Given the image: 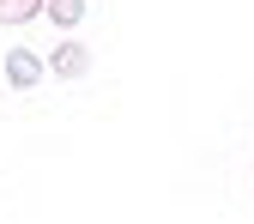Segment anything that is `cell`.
Segmentation results:
<instances>
[{
    "mask_svg": "<svg viewBox=\"0 0 254 224\" xmlns=\"http://www.w3.org/2000/svg\"><path fill=\"white\" fill-rule=\"evenodd\" d=\"M43 73H49V61H43L37 49H6V85H12V91H37Z\"/></svg>",
    "mask_w": 254,
    "mask_h": 224,
    "instance_id": "cell-2",
    "label": "cell"
},
{
    "mask_svg": "<svg viewBox=\"0 0 254 224\" xmlns=\"http://www.w3.org/2000/svg\"><path fill=\"white\" fill-rule=\"evenodd\" d=\"M43 12H49L55 24H67V30H73V24H79V18H85L91 6H85V0H49V6H43Z\"/></svg>",
    "mask_w": 254,
    "mask_h": 224,
    "instance_id": "cell-4",
    "label": "cell"
},
{
    "mask_svg": "<svg viewBox=\"0 0 254 224\" xmlns=\"http://www.w3.org/2000/svg\"><path fill=\"white\" fill-rule=\"evenodd\" d=\"M91 67H97V55H91L79 37H67V43L49 49V73H55V79H85Z\"/></svg>",
    "mask_w": 254,
    "mask_h": 224,
    "instance_id": "cell-1",
    "label": "cell"
},
{
    "mask_svg": "<svg viewBox=\"0 0 254 224\" xmlns=\"http://www.w3.org/2000/svg\"><path fill=\"white\" fill-rule=\"evenodd\" d=\"M49 0H0V24H30Z\"/></svg>",
    "mask_w": 254,
    "mask_h": 224,
    "instance_id": "cell-3",
    "label": "cell"
}]
</instances>
